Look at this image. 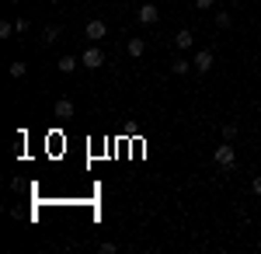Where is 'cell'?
Listing matches in <instances>:
<instances>
[{
    "label": "cell",
    "instance_id": "cell-19",
    "mask_svg": "<svg viewBox=\"0 0 261 254\" xmlns=\"http://www.w3.org/2000/svg\"><path fill=\"white\" fill-rule=\"evenodd\" d=\"M251 188H254V195H261V174L254 177V181H251Z\"/></svg>",
    "mask_w": 261,
    "mask_h": 254
},
{
    "label": "cell",
    "instance_id": "cell-5",
    "mask_svg": "<svg viewBox=\"0 0 261 254\" xmlns=\"http://www.w3.org/2000/svg\"><path fill=\"white\" fill-rule=\"evenodd\" d=\"M84 35H87V39H91V42H101V39H105V35H108V24H105V21H101V18L87 21V28H84Z\"/></svg>",
    "mask_w": 261,
    "mask_h": 254
},
{
    "label": "cell",
    "instance_id": "cell-17",
    "mask_svg": "<svg viewBox=\"0 0 261 254\" xmlns=\"http://www.w3.org/2000/svg\"><path fill=\"white\" fill-rule=\"evenodd\" d=\"M98 251H101V254H115V251H119V247H115V244H112V240H105V244H101Z\"/></svg>",
    "mask_w": 261,
    "mask_h": 254
},
{
    "label": "cell",
    "instance_id": "cell-1",
    "mask_svg": "<svg viewBox=\"0 0 261 254\" xmlns=\"http://www.w3.org/2000/svg\"><path fill=\"white\" fill-rule=\"evenodd\" d=\"M213 160H216V167L230 171V167L237 164V150H233V143H230V139H223L220 146H216V154H213Z\"/></svg>",
    "mask_w": 261,
    "mask_h": 254
},
{
    "label": "cell",
    "instance_id": "cell-16",
    "mask_svg": "<svg viewBox=\"0 0 261 254\" xmlns=\"http://www.w3.org/2000/svg\"><path fill=\"white\" fill-rule=\"evenodd\" d=\"M11 32H14V24L11 21H0V39H11Z\"/></svg>",
    "mask_w": 261,
    "mask_h": 254
},
{
    "label": "cell",
    "instance_id": "cell-20",
    "mask_svg": "<svg viewBox=\"0 0 261 254\" xmlns=\"http://www.w3.org/2000/svg\"><path fill=\"white\" fill-rule=\"evenodd\" d=\"M226 4H237V0H226Z\"/></svg>",
    "mask_w": 261,
    "mask_h": 254
},
{
    "label": "cell",
    "instance_id": "cell-21",
    "mask_svg": "<svg viewBox=\"0 0 261 254\" xmlns=\"http://www.w3.org/2000/svg\"><path fill=\"white\" fill-rule=\"evenodd\" d=\"M11 4H21V0H11Z\"/></svg>",
    "mask_w": 261,
    "mask_h": 254
},
{
    "label": "cell",
    "instance_id": "cell-12",
    "mask_svg": "<svg viewBox=\"0 0 261 254\" xmlns=\"http://www.w3.org/2000/svg\"><path fill=\"white\" fill-rule=\"evenodd\" d=\"M60 32H63L60 24H49V28H45V32H42V42H49V45H53V42L60 39Z\"/></svg>",
    "mask_w": 261,
    "mask_h": 254
},
{
    "label": "cell",
    "instance_id": "cell-13",
    "mask_svg": "<svg viewBox=\"0 0 261 254\" xmlns=\"http://www.w3.org/2000/svg\"><path fill=\"white\" fill-rule=\"evenodd\" d=\"M220 133H223V139H230V143H233V139H237V133H241V129H237V125H233V122H223V125H220Z\"/></svg>",
    "mask_w": 261,
    "mask_h": 254
},
{
    "label": "cell",
    "instance_id": "cell-18",
    "mask_svg": "<svg viewBox=\"0 0 261 254\" xmlns=\"http://www.w3.org/2000/svg\"><path fill=\"white\" fill-rule=\"evenodd\" d=\"M213 4H216V0H195V7H199V11H209Z\"/></svg>",
    "mask_w": 261,
    "mask_h": 254
},
{
    "label": "cell",
    "instance_id": "cell-14",
    "mask_svg": "<svg viewBox=\"0 0 261 254\" xmlns=\"http://www.w3.org/2000/svg\"><path fill=\"white\" fill-rule=\"evenodd\" d=\"M230 24H233V18H230L226 11H220V14H216V28H230Z\"/></svg>",
    "mask_w": 261,
    "mask_h": 254
},
{
    "label": "cell",
    "instance_id": "cell-22",
    "mask_svg": "<svg viewBox=\"0 0 261 254\" xmlns=\"http://www.w3.org/2000/svg\"><path fill=\"white\" fill-rule=\"evenodd\" d=\"M258 247H261V240H258Z\"/></svg>",
    "mask_w": 261,
    "mask_h": 254
},
{
    "label": "cell",
    "instance_id": "cell-10",
    "mask_svg": "<svg viewBox=\"0 0 261 254\" xmlns=\"http://www.w3.org/2000/svg\"><path fill=\"white\" fill-rule=\"evenodd\" d=\"M56 70H60V73H73V70H77V56H60Z\"/></svg>",
    "mask_w": 261,
    "mask_h": 254
},
{
    "label": "cell",
    "instance_id": "cell-4",
    "mask_svg": "<svg viewBox=\"0 0 261 254\" xmlns=\"http://www.w3.org/2000/svg\"><path fill=\"white\" fill-rule=\"evenodd\" d=\"M213 63H216V53H213V49H202V53H195V59H192L195 73H209V70H213Z\"/></svg>",
    "mask_w": 261,
    "mask_h": 254
},
{
    "label": "cell",
    "instance_id": "cell-8",
    "mask_svg": "<svg viewBox=\"0 0 261 254\" xmlns=\"http://www.w3.org/2000/svg\"><path fill=\"white\" fill-rule=\"evenodd\" d=\"M125 53H129L133 59H140L143 53H146V42H143V39H129V42H125Z\"/></svg>",
    "mask_w": 261,
    "mask_h": 254
},
{
    "label": "cell",
    "instance_id": "cell-11",
    "mask_svg": "<svg viewBox=\"0 0 261 254\" xmlns=\"http://www.w3.org/2000/svg\"><path fill=\"white\" fill-rule=\"evenodd\" d=\"M7 73H11V77H14V80H24V73H28V66H24L21 59H14V63L7 66Z\"/></svg>",
    "mask_w": 261,
    "mask_h": 254
},
{
    "label": "cell",
    "instance_id": "cell-2",
    "mask_svg": "<svg viewBox=\"0 0 261 254\" xmlns=\"http://www.w3.org/2000/svg\"><path fill=\"white\" fill-rule=\"evenodd\" d=\"M81 66H84V70H101V66H105V49H98V45H91V49H84V56H81Z\"/></svg>",
    "mask_w": 261,
    "mask_h": 254
},
{
    "label": "cell",
    "instance_id": "cell-6",
    "mask_svg": "<svg viewBox=\"0 0 261 254\" xmlns=\"http://www.w3.org/2000/svg\"><path fill=\"white\" fill-rule=\"evenodd\" d=\"M73 115H77V108H73V101H70V98L56 101V118H60V122H70Z\"/></svg>",
    "mask_w": 261,
    "mask_h": 254
},
{
    "label": "cell",
    "instance_id": "cell-3",
    "mask_svg": "<svg viewBox=\"0 0 261 254\" xmlns=\"http://www.w3.org/2000/svg\"><path fill=\"white\" fill-rule=\"evenodd\" d=\"M157 18H161V11H157V0H146L140 11H136V21H140V24H157Z\"/></svg>",
    "mask_w": 261,
    "mask_h": 254
},
{
    "label": "cell",
    "instance_id": "cell-7",
    "mask_svg": "<svg viewBox=\"0 0 261 254\" xmlns=\"http://www.w3.org/2000/svg\"><path fill=\"white\" fill-rule=\"evenodd\" d=\"M192 32H188V28H181L178 35H174V42H171V45H174V49H178V53H185V49H192Z\"/></svg>",
    "mask_w": 261,
    "mask_h": 254
},
{
    "label": "cell",
    "instance_id": "cell-9",
    "mask_svg": "<svg viewBox=\"0 0 261 254\" xmlns=\"http://www.w3.org/2000/svg\"><path fill=\"white\" fill-rule=\"evenodd\" d=\"M188 70H195L188 59H174V63H171V73H174V77H188Z\"/></svg>",
    "mask_w": 261,
    "mask_h": 254
},
{
    "label": "cell",
    "instance_id": "cell-15",
    "mask_svg": "<svg viewBox=\"0 0 261 254\" xmlns=\"http://www.w3.org/2000/svg\"><path fill=\"white\" fill-rule=\"evenodd\" d=\"M28 28H32V21H28V18H18V21H14V32H18V35H24Z\"/></svg>",
    "mask_w": 261,
    "mask_h": 254
}]
</instances>
